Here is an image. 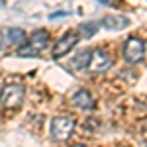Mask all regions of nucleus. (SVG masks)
<instances>
[{"label":"nucleus","mask_w":147,"mask_h":147,"mask_svg":"<svg viewBox=\"0 0 147 147\" xmlns=\"http://www.w3.org/2000/svg\"><path fill=\"white\" fill-rule=\"evenodd\" d=\"M26 88L20 82H8L0 90V108L4 110H18L24 104Z\"/></svg>","instance_id":"1"},{"label":"nucleus","mask_w":147,"mask_h":147,"mask_svg":"<svg viewBox=\"0 0 147 147\" xmlns=\"http://www.w3.org/2000/svg\"><path fill=\"white\" fill-rule=\"evenodd\" d=\"M49 131H51V137L55 141H67L75 131V120L71 116H57L51 120Z\"/></svg>","instance_id":"2"},{"label":"nucleus","mask_w":147,"mask_h":147,"mask_svg":"<svg viewBox=\"0 0 147 147\" xmlns=\"http://www.w3.org/2000/svg\"><path fill=\"white\" fill-rule=\"evenodd\" d=\"M145 53H147V45L143 39L139 37H129L125 39L124 43V59L129 63V65H137L145 59Z\"/></svg>","instance_id":"3"},{"label":"nucleus","mask_w":147,"mask_h":147,"mask_svg":"<svg viewBox=\"0 0 147 147\" xmlns=\"http://www.w3.org/2000/svg\"><path fill=\"white\" fill-rule=\"evenodd\" d=\"M49 43V34L45 30H37L30 35V39L26 41V45L20 47V55L30 57V55H39Z\"/></svg>","instance_id":"4"},{"label":"nucleus","mask_w":147,"mask_h":147,"mask_svg":"<svg viewBox=\"0 0 147 147\" xmlns=\"http://www.w3.org/2000/svg\"><path fill=\"white\" fill-rule=\"evenodd\" d=\"M114 65V59L106 51H102V49H92L90 51V59H88V67L92 73H104V71H108V69Z\"/></svg>","instance_id":"5"},{"label":"nucleus","mask_w":147,"mask_h":147,"mask_svg":"<svg viewBox=\"0 0 147 147\" xmlns=\"http://www.w3.org/2000/svg\"><path fill=\"white\" fill-rule=\"evenodd\" d=\"M79 39H80V35L75 34V32L65 34L63 37H59V39L55 41V45H53V49H51V55L55 57V59H61V57L67 55L69 51L79 43Z\"/></svg>","instance_id":"6"},{"label":"nucleus","mask_w":147,"mask_h":147,"mask_svg":"<svg viewBox=\"0 0 147 147\" xmlns=\"http://www.w3.org/2000/svg\"><path fill=\"white\" fill-rule=\"evenodd\" d=\"M73 104L80 108V110H94V106H96V102L92 98V94L88 90H84V88H80V90L75 92V96H73Z\"/></svg>","instance_id":"7"},{"label":"nucleus","mask_w":147,"mask_h":147,"mask_svg":"<svg viewBox=\"0 0 147 147\" xmlns=\"http://www.w3.org/2000/svg\"><path fill=\"white\" fill-rule=\"evenodd\" d=\"M100 26H104L106 30H124L129 26V18H125V16H104Z\"/></svg>","instance_id":"8"},{"label":"nucleus","mask_w":147,"mask_h":147,"mask_svg":"<svg viewBox=\"0 0 147 147\" xmlns=\"http://www.w3.org/2000/svg\"><path fill=\"white\" fill-rule=\"evenodd\" d=\"M6 39H8V43H12V45L24 47L26 41H28V35L20 28H10V30H6Z\"/></svg>","instance_id":"9"},{"label":"nucleus","mask_w":147,"mask_h":147,"mask_svg":"<svg viewBox=\"0 0 147 147\" xmlns=\"http://www.w3.org/2000/svg\"><path fill=\"white\" fill-rule=\"evenodd\" d=\"M88 59H90V51H86V49H84V51H80L79 55L71 61V67L75 69V71L86 69V67H88Z\"/></svg>","instance_id":"10"},{"label":"nucleus","mask_w":147,"mask_h":147,"mask_svg":"<svg viewBox=\"0 0 147 147\" xmlns=\"http://www.w3.org/2000/svg\"><path fill=\"white\" fill-rule=\"evenodd\" d=\"M96 30H98V24H96V22L82 24V26H80V32L84 34V37H92V35L96 34Z\"/></svg>","instance_id":"11"},{"label":"nucleus","mask_w":147,"mask_h":147,"mask_svg":"<svg viewBox=\"0 0 147 147\" xmlns=\"http://www.w3.org/2000/svg\"><path fill=\"white\" fill-rule=\"evenodd\" d=\"M73 147H86L84 143H77V145H73Z\"/></svg>","instance_id":"12"},{"label":"nucleus","mask_w":147,"mask_h":147,"mask_svg":"<svg viewBox=\"0 0 147 147\" xmlns=\"http://www.w3.org/2000/svg\"><path fill=\"white\" fill-rule=\"evenodd\" d=\"M0 39H4V34H0Z\"/></svg>","instance_id":"13"}]
</instances>
